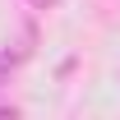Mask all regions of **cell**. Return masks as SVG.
<instances>
[{
    "mask_svg": "<svg viewBox=\"0 0 120 120\" xmlns=\"http://www.w3.org/2000/svg\"><path fill=\"white\" fill-rule=\"evenodd\" d=\"M32 9H51V5H56V0H28Z\"/></svg>",
    "mask_w": 120,
    "mask_h": 120,
    "instance_id": "6da1fadb",
    "label": "cell"
}]
</instances>
